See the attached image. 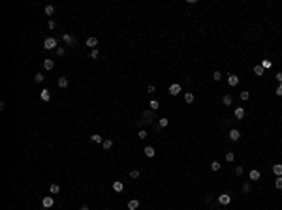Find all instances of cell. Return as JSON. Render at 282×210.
Masks as SVG:
<instances>
[{"mask_svg": "<svg viewBox=\"0 0 282 210\" xmlns=\"http://www.w3.org/2000/svg\"><path fill=\"white\" fill-rule=\"evenodd\" d=\"M55 26H57V23H55V21H53V19H51V21H49V23H47V28H49V30H53V28H55Z\"/></svg>", "mask_w": 282, "mask_h": 210, "instance_id": "obj_42", "label": "cell"}, {"mask_svg": "<svg viewBox=\"0 0 282 210\" xmlns=\"http://www.w3.org/2000/svg\"><path fill=\"white\" fill-rule=\"evenodd\" d=\"M181 90H183V88H181L179 83H173V85L169 86V94H171V96H179V94H181Z\"/></svg>", "mask_w": 282, "mask_h": 210, "instance_id": "obj_5", "label": "cell"}, {"mask_svg": "<svg viewBox=\"0 0 282 210\" xmlns=\"http://www.w3.org/2000/svg\"><path fill=\"white\" fill-rule=\"evenodd\" d=\"M241 189H243V193H248V191H250V184H248V182H245V184L241 186Z\"/></svg>", "mask_w": 282, "mask_h": 210, "instance_id": "obj_33", "label": "cell"}, {"mask_svg": "<svg viewBox=\"0 0 282 210\" xmlns=\"http://www.w3.org/2000/svg\"><path fill=\"white\" fill-rule=\"evenodd\" d=\"M239 139H241V131H239V130H229V141L237 143Z\"/></svg>", "mask_w": 282, "mask_h": 210, "instance_id": "obj_6", "label": "cell"}, {"mask_svg": "<svg viewBox=\"0 0 282 210\" xmlns=\"http://www.w3.org/2000/svg\"><path fill=\"white\" fill-rule=\"evenodd\" d=\"M57 54H58V56H64V54H66V49L58 45V47H57Z\"/></svg>", "mask_w": 282, "mask_h": 210, "instance_id": "obj_34", "label": "cell"}, {"mask_svg": "<svg viewBox=\"0 0 282 210\" xmlns=\"http://www.w3.org/2000/svg\"><path fill=\"white\" fill-rule=\"evenodd\" d=\"M70 85V81H68V77H58V86H60V88H66V86Z\"/></svg>", "mask_w": 282, "mask_h": 210, "instance_id": "obj_18", "label": "cell"}, {"mask_svg": "<svg viewBox=\"0 0 282 210\" xmlns=\"http://www.w3.org/2000/svg\"><path fill=\"white\" fill-rule=\"evenodd\" d=\"M275 188L282 189V176H277V180H275Z\"/></svg>", "mask_w": 282, "mask_h": 210, "instance_id": "obj_30", "label": "cell"}, {"mask_svg": "<svg viewBox=\"0 0 282 210\" xmlns=\"http://www.w3.org/2000/svg\"><path fill=\"white\" fill-rule=\"evenodd\" d=\"M57 47H58L57 38H47V40H43V49L51 51V49H57Z\"/></svg>", "mask_w": 282, "mask_h": 210, "instance_id": "obj_2", "label": "cell"}, {"mask_svg": "<svg viewBox=\"0 0 282 210\" xmlns=\"http://www.w3.org/2000/svg\"><path fill=\"white\" fill-rule=\"evenodd\" d=\"M41 205H43V208H51V206L55 205V199L51 195H47V197H43L41 199Z\"/></svg>", "mask_w": 282, "mask_h": 210, "instance_id": "obj_4", "label": "cell"}, {"mask_svg": "<svg viewBox=\"0 0 282 210\" xmlns=\"http://www.w3.org/2000/svg\"><path fill=\"white\" fill-rule=\"evenodd\" d=\"M102 148H103V150H111V148H113V141H111V139H105V141L102 143Z\"/></svg>", "mask_w": 282, "mask_h": 210, "instance_id": "obj_20", "label": "cell"}, {"mask_svg": "<svg viewBox=\"0 0 282 210\" xmlns=\"http://www.w3.org/2000/svg\"><path fill=\"white\" fill-rule=\"evenodd\" d=\"M220 167H222L220 161H213V163H211V169H213V171H220Z\"/></svg>", "mask_w": 282, "mask_h": 210, "instance_id": "obj_28", "label": "cell"}, {"mask_svg": "<svg viewBox=\"0 0 282 210\" xmlns=\"http://www.w3.org/2000/svg\"><path fill=\"white\" fill-rule=\"evenodd\" d=\"M143 152H145V156H147V158H154L156 150H154L152 146H145V148H143Z\"/></svg>", "mask_w": 282, "mask_h": 210, "instance_id": "obj_16", "label": "cell"}, {"mask_svg": "<svg viewBox=\"0 0 282 210\" xmlns=\"http://www.w3.org/2000/svg\"><path fill=\"white\" fill-rule=\"evenodd\" d=\"M79 210H89V206H87V205H81V208Z\"/></svg>", "mask_w": 282, "mask_h": 210, "instance_id": "obj_45", "label": "cell"}, {"mask_svg": "<svg viewBox=\"0 0 282 210\" xmlns=\"http://www.w3.org/2000/svg\"><path fill=\"white\" fill-rule=\"evenodd\" d=\"M43 11H45V15H49V17H51V15H55V6H45V9H43Z\"/></svg>", "mask_w": 282, "mask_h": 210, "instance_id": "obj_24", "label": "cell"}, {"mask_svg": "<svg viewBox=\"0 0 282 210\" xmlns=\"http://www.w3.org/2000/svg\"><path fill=\"white\" fill-rule=\"evenodd\" d=\"M248 98H250V92H248V90H243V92H241V99H243V101H246Z\"/></svg>", "mask_w": 282, "mask_h": 210, "instance_id": "obj_31", "label": "cell"}, {"mask_svg": "<svg viewBox=\"0 0 282 210\" xmlns=\"http://www.w3.org/2000/svg\"><path fill=\"white\" fill-rule=\"evenodd\" d=\"M111 188H113V191H117V193H121V191H122V189H124V184H122V182H121V180H115V182H113V186H111Z\"/></svg>", "mask_w": 282, "mask_h": 210, "instance_id": "obj_9", "label": "cell"}, {"mask_svg": "<svg viewBox=\"0 0 282 210\" xmlns=\"http://www.w3.org/2000/svg\"><path fill=\"white\" fill-rule=\"evenodd\" d=\"M87 47H89V49H96V45H98V38H94V36H90L89 40H87Z\"/></svg>", "mask_w": 282, "mask_h": 210, "instance_id": "obj_8", "label": "cell"}, {"mask_svg": "<svg viewBox=\"0 0 282 210\" xmlns=\"http://www.w3.org/2000/svg\"><path fill=\"white\" fill-rule=\"evenodd\" d=\"M222 103H224L226 107H229V105L233 103V98H231V94H224V96H222Z\"/></svg>", "mask_w": 282, "mask_h": 210, "instance_id": "obj_12", "label": "cell"}, {"mask_svg": "<svg viewBox=\"0 0 282 210\" xmlns=\"http://www.w3.org/2000/svg\"><path fill=\"white\" fill-rule=\"evenodd\" d=\"M139 208V201L137 199H130L128 201V210H137Z\"/></svg>", "mask_w": 282, "mask_h": 210, "instance_id": "obj_13", "label": "cell"}, {"mask_svg": "<svg viewBox=\"0 0 282 210\" xmlns=\"http://www.w3.org/2000/svg\"><path fill=\"white\" fill-rule=\"evenodd\" d=\"M40 98H41V101H49L51 99V92L47 88H43L41 90V94H40Z\"/></svg>", "mask_w": 282, "mask_h": 210, "instance_id": "obj_15", "label": "cell"}, {"mask_svg": "<svg viewBox=\"0 0 282 210\" xmlns=\"http://www.w3.org/2000/svg\"><path fill=\"white\" fill-rule=\"evenodd\" d=\"M130 178H134V180H135V178H139V171H137V169L130 171Z\"/></svg>", "mask_w": 282, "mask_h": 210, "instance_id": "obj_36", "label": "cell"}, {"mask_svg": "<svg viewBox=\"0 0 282 210\" xmlns=\"http://www.w3.org/2000/svg\"><path fill=\"white\" fill-rule=\"evenodd\" d=\"M43 68H45V70H53V68H55V60H53V58H45V60H43Z\"/></svg>", "mask_w": 282, "mask_h": 210, "instance_id": "obj_14", "label": "cell"}, {"mask_svg": "<svg viewBox=\"0 0 282 210\" xmlns=\"http://www.w3.org/2000/svg\"><path fill=\"white\" fill-rule=\"evenodd\" d=\"M233 115H235V118H239V120H241V118H245V109H243V107H237L235 111H233Z\"/></svg>", "mask_w": 282, "mask_h": 210, "instance_id": "obj_19", "label": "cell"}, {"mask_svg": "<svg viewBox=\"0 0 282 210\" xmlns=\"http://www.w3.org/2000/svg\"><path fill=\"white\" fill-rule=\"evenodd\" d=\"M233 160H235V154H233V152H228V154H226V161H233Z\"/></svg>", "mask_w": 282, "mask_h": 210, "instance_id": "obj_38", "label": "cell"}, {"mask_svg": "<svg viewBox=\"0 0 282 210\" xmlns=\"http://www.w3.org/2000/svg\"><path fill=\"white\" fill-rule=\"evenodd\" d=\"M90 141H92V143H96V144H102L103 141H105V139L102 137V135H98V133H94V135H90Z\"/></svg>", "mask_w": 282, "mask_h": 210, "instance_id": "obj_11", "label": "cell"}, {"mask_svg": "<svg viewBox=\"0 0 282 210\" xmlns=\"http://www.w3.org/2000/svg\"><path fill=\"white\" fill-rule=\"evenodd\" d=\"M149 107H151V111H156V109L160 107V103H158L156 99H151V103H149Z\"/></svg>", "mask_w": 282, "mask_h": 210, "instance_id": "obj_26", "label": "cell"}, {"mask_svg": "<svg viewBox=\"0 0 282 210\" xmlns=\"http://www.w3.org/2000/svg\"><path fill=\"white\" fill-rule=\"evenodd\" d=\"M137 137H139V139H147V131H145V130H139Z\"/></svg>", "mask_w": 282, "mask_h": 210, "instance_id": "obj_40", "label": "cell"}, {"mask_svg": "<svg viewBox=\"0 0 282 210\" xmlns=\"http://www.w3.org/2000/svg\"><path fill=\"white\" fill-rule=\"evenodd\" d=\"M218 203H220L222 206L229 205V203H231V197H229V193H222V195H218Z\"/></svg>", "mask_w": 282, "mask_h": 210, "instance_id": "obj_3", "label": "cell"}, {"mask_svg": "<svg viewBox=\"0 0 282 210\" xmlns=\"http://www.w3.org/2000/svg\"><path fill=\"white\" fill-rule=\"evenodd\" d=\"M147 92H149V94H154V92H156V86H154V85H149L147 86Z\"/></svg>", "mask_w": 282, "mask_h": 210, "instance_id": "obj_39", "label": "cell"}, {"mask_svg": "<svg viewBox=\"0 0 282 210\" xmlns=\"http://www.w3.org/2000/svg\"><path fill=\"white\" fill-rule=\"evenodd\" d=\"M261 68H263V70H269V68L273 66V64H271V60H261V64H260Z\"/></svg>", "mask_w": 282, "mask_h": 210, "instance_id": "obj_29", "label": "cell"}, {"mask_svg": "<svg viewBox=\"0 0 282 210\" xmlns=\"http://www.w3.org/2000/svg\"><path fill=\"white\" fill-rule=\"evenodd\" d=\"M275 79L278 81V85H282V72H278L277 75H275Z\"/></svg>", "mask_w": 282, "mask_h": 210, "instance_id": "obj_43", "label": "cell"}, {"mask_svg": "<svg viewBox=\"0 0 282 210\" xmlns=\"http://www.w3.org/2000/svg\"><path fill=\"white\" fill-rule=\"evenodd\" d=\"M273 173L277 174V176H282V163H277V165H273Z\"/></svg>", "mask_w": 282, "mask_h": 210, "instance_id": "obj_22", "label": "cell"}, {"mask_svg": "<svg viewBox=\"0 0 282 210\" xmlns=\"http://www.w3.org/2000/svg\"><path fill=\"white\" fill-rule=\"evenodd\" d=\"M275 94H277V96H282V85H278V86H277V90H275Z\"/></svg>", "mask_w": 282, "mask_h": 210, "instance_id": "obj_44", "label": "cell"}, {"mask_svg": "<svg viewBox=\"0 0 282 210\" xmlns=\"http://www.w3.org/2000/svg\"><path fill=\"white\" fill-rule=\"evenodd\" d=\"M43 79H45V75H41V73H36V75H34V81H36V83H43Z\"/></svg>", "mask_w": 282, "mask_h": 210, "instance_id": "obj_32", "label": "cell"}, {"mask_svg": "<svg viewBox=\"0 0 282 210\" xmlns=\"http://www.w3.org/2000/svg\"><path fill=\"white\" fill-rule=\"evenodd\" d=\"M90 58H100V51L98 49H92V51H90Z\"/></svg>", "mask_w": 282, "mask_h": 210, "instance_id": "obj_35", "label": "cell"}, {"mask_svg": "<svg viewBox=\"0 0 282 210\" xmlns=\"http://www.w3.org/2000/svg\"><path fill=\"white\" fill-rule=\"evenodd\" d=\"M62 41L66 45H75V38H73L72 34H62Z\"/></svg>", "mask_w": 282, "mask_h": 210, "instance_id": "obj_7", "label": "cell"}, {"mask_svg": "<svg viewBox=\"0 0 282 210\" xmlns=\"http://www.w3.org/2000/svg\"><path fill=\"white\" fill-rule=\"evenodd\" d=\"M167 124H169V120H167L166 116H162V118H158V130H160V128H166Z\"/></svg>", "mask_w": 282, "mask_h": 210, "instance_id": "obj_21", "label": "cell"}, {"mask_svg": "<svg viewBox=\"0 0 282 210\" xmlns=\"http://www.w3.org/2000/svg\"><path fill=\"white\" fill-rule=\"evenodd\" d=\"M260 176H261V173L258 169H250V173H248V178L250 180H260Z\"/></svg>", "mask_w": 282, "mask_h": 210, "instance_id": "obj_10", "label": "cell"}, {"mask_svg": "<svg viewBox=\"0 0 282 210\" xmlns=\"http://www.w3.org/2000/svg\"><path fill=\"white\" fill-rule=\"evenodd\" d=\"M243 173H245V169H243L241 165H237V167H235V174H237V176H241Z\"/></svg>", "mask_w": 282, "mask_h": 210, "instance_id": "obj_37", "label": "cell"}, {"mask_svg": "<svg viewBox=\"0 0 282 210\" xmlns=\"http://www.w3.org/2000/svg\"><path fill=\"white\" fill-rule=\"evenodd\" d=\"M228 85L229 86H237L239 85V77L237 75H229L228 77Z\"/></svg>", "mask_w": 282, "mask_h": 210, "instance_id": "obj_17", "label": "cell"}, {"mask_svg": "<svg viewBox=\"0 0 282 210\" xmlns=\"http://www.w3.org/2000/svg\"><path fill=\"white\" fill-rule=\"evenodd\" d=\"M141 118H143V124H152V122L156 120V113L151 111V109H147V111H143Z\"/></svg>", "mask_w": 282, "mask_h": 210, "instance_id": "obj_1", "label": "cell"}, {"mask_svg": "<svg viewBox=\"0 0 282 210\" xmlns=\"http://www.w3.org/2000/svg\"><path fill=\"white\" fill-rule=\"evenodd\" d=\"M213 79H215V81H220V79H222V73H220V72H215V73H213Z\"/></svg>", "mask_w": 282, "mask_h": 210, "instance_id": "obj_41", "label": "cell"}, {"mask_svg": "<svg viewBox=\"0 0 282 210\" xmlns=\"http://www.w3.org/2000/svg\"><path fill=\"white\" fill-rule=\"evenodd\" d=\"M51 193H55V195H57V193H60V186H58V184H51Z\"/></svg>", "mask_w": 282, "mask_h": 210, "instance_id": "obj_27", "label": "cell"}, {"mask_svg": "<svg viewBox=\"0 0 282 210\" xmlns=\"http://www.w3.org/2000/svg\"><path fill=\"white\" fill-rule=\"evenodd\" d=\"M252 72H254V75H258V77H261L265 73V70L261 66H254V70H252Z\"/></svg>", "mask_w": 282, "mask_h": 210, "instance_id": "obj_23", "label": "cell"}, {"mask_svg": "<svg viewBox=\"0 0 282 210\" xmlns=\"http://www.w3.org/2000/svg\"><path fill=\"white\" fill-rule=\"evenodd\" d=\"M194 99H196V98H194L192 92H186V94H184V101H186V103H192Z\"/></svg>", "mask_w": 282, "mask_h": 210, "instance_id": "obj_25", "label": "cell"}]
</instances>
